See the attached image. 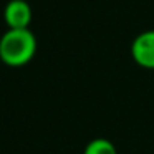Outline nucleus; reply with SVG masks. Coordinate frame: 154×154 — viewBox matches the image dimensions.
<instances>
[{
  "label": "nucleus",
  "mask_w": 154,
  "mask_h": 154,
  "mask_svg": "<svg viewBox=\"0 0 154 154\" xmlns=\"http://www.w3.org/2000/svg\"><path fill=\"white\" fill-rule=\"evenodd\" d=\"M131 57L139 66L154 70V30L139 33L131 45Z\"/></svg>",
  "instance_id": "f03ea898"
},
{
  "label": "nucleus",
  "mask_w": 154,
  "mask_h": 154,
  "mask_svg": "<svg viewBox=\"0 0 154 154\" xmlns=\"http://www.w3.org/2000/svg\"><path fill=\"white\" fill-rule=\"evenodd\" d=\"M83 154H118L114 144L109 139L104 137H96V139L90 141L85 147Z\"/></svg>",
  "instance_id": "20e7f679"
},
{
  "label": "nucleus",
  "mask_w": 154,
  "mask_h": 154,
  "mask_svg": "<svg viewBox=\"0 0 154 154\" xmlns=\"http://www.w3.org/2000/svg\"><path fill=\"white\" fill-rule=\"evenodd\" d=\"M4 20L8 28H28L32 7L27 0H10L4 8Z\"/></svg>",
  "instance_id": "7ed1b4c3"
},
{
  "label": "nucleus",
  "mask_w": 154,
  "mask_h": 154,
  "mask_svg": "<svg viewBox=\"0 0 154 154\" xmlns=\"http://www.w3.org/2000/svg\"><path fill=\"white\" fill-rule=\"evenodd\" d=\"M37 53V38L30 28H8L0 38V60L8 66H23Z\"/></svg>",
  "instance_id": "f257e3e1"
}]
</instances>
